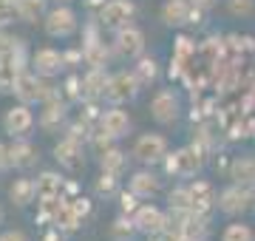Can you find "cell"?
Here are the masks:
<instances>
[{
    "mask_svg": "<svg viewBox=\"0 0 255 241\" xmlns=\"http://www.w3.org/2000/svg\"><path fill=\"white\" fill-rule=\"evenodd\" d=\"M105 85H108V77L102 68H91L88 74L82 77V97L85 100H97V97H105Z\"/></svg>",
    "mask_w": 255,
    "mask_h": 241,
    "instance_id": "22",
    "label": "cell"
},
{
    "mask_svg": "<svg viewBox=\"0 0 255 241\" xmlns=\"http://www.w3.org/2000/svg\"><path fill=\"white\" fill-rule=\"evenodd\" d=\"M230 11L233 14H250L253 11V0H230Z\"/></svg>",
    "mask_w": 255,
    "mask_h": 241,
    "instance_id": "35",
    "label": "cell"
},
{
    "mask_svg": "<svg viewBox=\"0 0 255 241\" xmlns=\"http://www.w3.org/2000/svg\"><path fill=\"white\" fill-rule=\"evenodd\" d=\"M0 219H3V210H0Z\"/></svg>",
    "mask_w": 255,
    "mask_h": 241,
    "instance_id": "44",
    "label": "cell"
},
{
    "mask_svg": "<svg viewBox=\"0 0 255 241\" xmlns=\"http://www.w3.org/2000/svg\"><path fill=\"white\" fill-rule=\"evenodd\" d=\"M159 74V68H156V60L153 57H142L136 65H133V77L139 80V85H150Z\"/></svg>",
    "mask_w": 255,
    "mask_h": 241,
    "instance_id": "27",
    "label": "cell"
},
{
    "mask_svg": "<svg viewBox=\"0 0 255 241\" xmlns=\"http://www.w3.org/2000/svg\"><path fill=\"white\" fill-rule=\"evenodd\" d=\"M100 165L102 170H108V173H119L122 167H125V153L117 148H105L100 153Z\"/></svg>",
    "mask_w": 255,
    "mask_h": 241,
    "instance_id": "29",
    "label": "cell"
},
{
    "mask_svg": "<svg viewBox=\"0 0 255 241\" xmlns=\"http://www.w3.org/2000/svg\"><path fill=\"white\" fill-rule=\"evenodd\" d=\"M187 51H190V40H187V37H179V57H184Z\"/></svg>",
    "mask_w": 255,
    "mask_h": 241,
    "instance_id": "40",
    "label": "cell"
},
{
    "mask_svg": "<svg viewBox=\"0 0 255 241\" xmlns=\"http://www.w3.org/2000/svg\"><path fill=\"white\" fill-rule=\"evenodd\" d=\"M130 193L136 199H150V196L159 193V179L150 170H139V173L130 176Z\"/></svg>",
    "mask_w": 255,
    "mask_h": 241,
    "instance_id": "20",
    "label": "cell"
},
{
    "mask_svg": "<svg viewBox=\"0 0 255 241\" xmlns=\"http://www.w3.org/2000/svg\"><path fill=\"white\" fill-rule=\"evenodd\" d=\"M51 222L57 224V230L74 233V230H77V227H80V222H82V219H80V216H77V213H74V207H71V204H68V202H65V199H63V204L57 207V213L51 216Z\"/></svg>",
    "mask_w": 255,
    "mask_h": 241,
    "instance_id": "25",
    "label": "cell"
},
{
    "mask_svg": "<svg viewBox=\"0 0 255 241\" xmlns=\"http://www.w3.org/2000/svg\"><path fill=\"white\" fill-rule=\"evenodd\" d=\"M250 207H253V190L250 187H241L233 182L230 187H224L219 193V210L224 216H241Z\"/></svg>",
    "mask_w": 255,
    "mask_h": 241,
    "instance_id": "5",
    "label": "cell"
},
{
    "mask_svg": "<svg viewBox=\"0 0 255 241\" xmlns=\"http://www.w3.org/2000/svg\"><path fill=\"white\" fill-rule=\"evenodd\" d=\"M65 111H68V105H65V100H60V94H51L46 100V111H43V117H40V125L46 130H57L60 128V122L65 120Z\"/></svg>",
    "mask_w": 255,
    "mask_h": 241,
    "instance_id": "19",
    "label": "cell"
},
{
    "mask_svg": "<svg viewBox=\"0 0 255 241\" xmlns=\"http://www.w3.org/2000/svg\"><path fill=\"white\" fill-rule=\"evenodd\" d=\"M20 71H26V51H23V40L17 46L0 54V91H14V80Z\"/></svg>",
    "mask_w": 255,
    "mask_h": 241,
    "instance_id": "3",
    "label": "cell"
},
{
    "mask_svg": "<svg viewBox=\"0 0 255 241\" xmlns=\"http://www.w3.org/2000/svg\"><path fill=\"white\" fill-rule=\"evenodd\" d=\"M164 162H167V173H173V176H196L201 170V165H204L201 150L196 145L176 150V153H167Z\"/></svg>",
    "mask_w": 255,
    "mask_h": 241,
    "instance_id": "4",
    "label": "cell"
},
{
    "mask_svg": "<svg viewBox=\"0 0 255 241\" xmlns=\"http://www.w3.org/2000/svg\"><path fill=\"white\" fill-rule=\"evenodd\" d=\"M68 204L74 207V213L80 216V219H85V216L91 213V202H88V199H71Z\"/></svg>",
    "mask_w": 255,
    "mask_h": 241,
    "instance_id": "34",
    "label": "cell"
},
{
    "mask_svg": "<svg viewBox=\"0 0 255 241\" xmlns=\"http://www.w3.org/2000/svg\"><path fill=\"white\" fill-rule=\"evenodd\" d=\"M114 48H117V54L128 57V60H136V57H142V51H145V34H142V28L136 26H122L117 28V37H114Z\"/></svg>",
    "mask_w": 255,
    "mask_h": 241,
    "instance_id": "8",
    "label": "cell"
},
{
    "mask_svg": "<svg viewBox=\"0 0 255 241\" xmlns=\"http://www.w3.org/2000/svg\"><path fill=\"white\" fill-rule=\"evenodd\" d=\"M54 159L65 170H80L85 165V153H82V142L71 139V136H65L54 145Z\"/></svg>",
    "mask_w": 255,
    "mask_h": 241,
    "instance_id": "15",
    "label": "cell"
},
{
    "mask_svg": "<svg viewBox=\"0 0 255 241\" xmlns=\"http://www.w3.org/2000/svg\"><path fill=\"white\" fill-rule=\"evenodd\" d=\"M230 179L241 187H255V159H250V156L236 159L233 167H230Z\"/></svg>",
    "mask_w": 255,
    "mask_h": 241,
    "instance_id": "21",
    "label": "cell"
},
{
    "mask_svg": "<svg viewBox=\"0 0 255 241\" xmlns=\"http://www.w3.org/2000/svg\"><path fill=\"white\" fill-rule=\"evenodd\" d=\"M14 94H17L20 102L26 105H34V102H46L54 88L43 80L40 74H31V71H20V77L14 80Z\"/></svg>",
    "mask_w": 255,
    "mask_h": 241,
    "instance_id": "1",
    "label": "cell"
},
{
    "mask_svg": "<svg viewBox=\"0 0 255 241\" xmlns=\"http://www.w3.org/2000/svg\"><path fill=\"white\" fill-rule=\"evenodd\" d=\"M31 65H34V74L54 77L65 68V60L57 48H40V51H34V57H31Z\"/></svg>",
    "mask_w": 255,
    "mask_h": 241,
    "instance_id": "17",
    "label": "cell"
},
{
    "mask_svg": "<svg viewBox=\"0 0 255 241\" xmlns=\"http://www.w3.org/2000/svg\"><path fill=\"white\" fill-rule=\"evenodd\" d=\"M167 204H170V210H190V193H187V187H176V190H170Z\"/></svg>",
    "mask_w": 255,
    "mask_h": 241,
    "instance_id": "31",
    "label": "cell"
},
{
    "mask_svg": "<svg viewBox=\"0 0 255 241\" xmlns=\"http://www.w3.org/2000/svg\"><path fill=\"white\" fill-rule=\"evenodd\" d=\"M139 80L133 77V71H117V74L108 77V85H105V100L111 105H122V102H130L139 94Z\"/></svg>",
    "mask_w": 255,
    "mask_h": 241,
    "instance_id": "2",
    "label": "cell"
},
{
    "mask_svg": "<svg viewBox=\"0 0 255 241\" xmlns=\"http://www.w3.org/2000/svg\"><path fill=\"white\" fill-rule=\"evenodd\" d=\"M14 3H17V0H14Z\"/></svg>",
    "mask_w": 255,
    "mask_h": 241,
    "instance_id": "45",
    "label": "cell"
},
{
    "mask_svg": "<svg viewBox=\"0 0 255 241\" xmlns=\"http://www.w3.org/2000/svg\"><path fill=\"white\" fill-rule=\"evenodd\" d=\"M150 114L159 125H173L179 120V97L173 91H156V97L150 100Z\"/></svg>",
    "mask_w": 255,
    "mask_h": 241,
    "instance_id": "11",
    "label": "cell"
},
{
    "mask_svg": "<svg viewBox=\"0 0 255 241\" xmlns=\"http://www.w3.org/2000/svg\"><path fill=\"white\" fill-rule=\"evenodd\" d=\"M100 130H105L111 139H119L130 130V117L128 111H122L119 105H111L108 111L100 114Z\"/></svg>",
    "mask_w": 255,
    "mask_h": 241,
    "instance_id": "16",
    "label": "cell"
},
{
    "mask_svg": "<svg viewBox=\"0 0 255 241\" xmlns=\"http://www.w3.org/2000/svg\"><path fill=\"white\" fill-rule=\"evenodd\" d=\"M34 196H37L34 179H17V182L9 187V199L17 204V207H26V204H31V202H34Z\"/></svg>",
    "mask_w": 255,
    "mask_h": 241,
    "instance_id": "24",
    "label": "cell"
},
{
    "mask_svg": "<svg viewBox=\"0 0 255 241\" xmlns=\"http://www.w3.org/2000/svg\"><path fill=\"white\" fill-rule=\"evenodd\" d=\"M37 187V199H54V196H63V179L57 176L54 170H46L40 173L34 182Z\"/></svg>",
    "mask_w": 255,
    "mask_h": 241,
    "instance_id": "23",
    "label": "cell"
},
{
    "mask_svg": "<svg viewBox=\"0 0 255 241\" xmlns=\"http://www.w3.org/2000/svg\"><path fill=\"white\" fill-rule=\"evenodd\" d=\"M60 3H71V0H60Z\"/></svg>",
    "mask_w": 255,
    "mask_h": 241,
    "instance_id": "43",
    "label": "cell"
},
{
    "mask_svg": "<svg viewBox=\"0 0 255 241\" xmlns=\"http://www.w3.org/2000/svg\"><path fill=\"white\" fill-rule=\"evenodd\" d=\"M119 202H122V213H133V210H136V196L133 193H122L119 196Z\"/></svg>",
    "mask_w": 255,
    "mask_h": 241,
    "instance_id": "37",
    "label": "cell"
},
{
    "mask_svg": "<svg viewBox=\"0 0 255 241\" xmlns=\"http://www.w3.org/2000/svg\"><path fill=\"white\" fill-rule=\"evenodd\" d=\"M3 128H6V133H11V136H26L28 130L34 128V114L28 111L26 102H20V105H14V108L6 111Z\"/></svg>",
    "mask_w": 255,
    "mask_h": 241,
    "instance_id": "14",
    "label": "cell"
},
{
    "mask_svg": "<svg viewBox=\"0 0 255 241\" xmlns=\"http://www.w3.org/2000/svg\"><path fill=\"white\" fill-rule=\"evenodd\" d=\"M46 241H57V233H48V236H46Z\"/></svg>",
    "mask_w": 255,
    "mask_h": 241,
    "instance_id": "42",
    "label": "cell"
},
{
    "mask_svg": "<svg viewBox=\"0 0 255 241\" xmlns=\"http://www.w3.org/2000/svg\"><path fill=\"white\" fill-rule=\"evenodd\" d=\"M133 233H136V224H133V219H128V216H119L117 222L111 224V239L114 241H130Z\"/></svg>",
    "mask_w": 255,
    "mask_h": 241,
    "instance_id": "30",
    "label": "cell"
},
{
    "mask_svg": "<svg viewBox=\"0 0 255 241\" xmlns=\"http://www.w3.org/2000/svg\"><path fill=\"white\" fill-rule=\"evenodd\" d=\"M17 17V9H14V0H0V28L9 26L11 20Z\"/></svg>",
    "mask_w": 255,
    "mask_h": 241,
    "instance_id": "33",
    "label": "cell"
},
{
    "mask_svg": "<svg viewBox=\"0 0 255 241\" xmlns=\"http://www.w3.org/2000/svg\"><path fill=\"white\" fill-rule=\"evenodd\" d=\"M201 9H196L190 0H167L162 6V20L167 26H190V23H199Z\"/></svg>",
    "mask_w": 255,
    "mask_h": 241,
    "instance_id": "9",
    "label": "cell"
},
{
    "mask_svg": "<svg viewBox=\"0 0 255 241\" xmlns=\"http://www.w3.org/2000/svg\"><path fill=\"white\" fill-rule=\"evenodd\" d=\"M37 148L31 145V142H26L23 136H17V139L9 145V162H11V167H31V165H37Z\"/></svg>",
    "mask_w": 255,
    "mask_h": 241,
    "instance_id": "18",
    "label": "cell"
},
{
    "mask_svg": "<svg viewBox=\"0 0 255 241\" xmlns=\"http://www.w3.org/2000/svg\"><path fill=\"white\" fill-rule=\"evenodd\" d=\"M187 193H190V210L196 216H204V219H207V213L219 204V196H216L213 185L204 182V179H196L193 185H187Z\"/></svg>",
    "mask_w": 255,
    "mask_h": 241,
    "instance_id": "10",
    "label": "cell"
},
{
    "mask_svg": "<svg viewBox=\"0 0 255 241\" xmlns=\"http://www.w3.org/2000/svg\"><path fill=\"white\" fill-rule=\"evenodd\" d=\"M0 241H28V236L23 230H6L0 236Z\"/></svg>",
    "mask_w": 255,
    "mask_h": 241,
    "instance_id": "38",
    "label": "cell"
},
{
    "mask_svg": "<svg viewBox=\"0 0 255 241\" xmlns=\"http://www.w3.org/2000/svg\"><path fill=\"white\" fill-rule=\"evenodd\" d=\"M190 3L196 6V9H201V11H204V9H210V6H213L216 0H190Z\"/></svg>",
    "mask_w": 255,
    "mask_h": 241,
    "instance_id": "41",
    "label": "cell"
},
{
    "mask_svg": "<svg viewBox=\"0 0 255 241\" xmlns=\"http://www.w3.org/2000/svg\"><path fill=\"white\" fill-rule=\"evenodd\" d=\"M221 241H255V233L250 224H241V222H233L224 227L221 233Z\"/></svg>",
    "mask_w": 255,
    "mask_h": 241,
    "instance_id": "28",
    "label": "cell"
},
{
    "mask_svg": "<svg viewBox=\"0 0 255 241\" xmlns=\"http://www.w3.org/2000/svg\"><path fill=\"white\" fill-rule=\"evenodd\" d=\"M14 9H17V20H23V23H37V20L46 14V0H17Z\"/></svg>",
    "mask_w": 255,
    "mask_h": 241,
    "instance_id": "26",
    "label": "cell"
},
{
    "mask_svg": "<svg viewBox=\"0 0 255 241\" xmlns=\"http://www.w3.org/2000/svg\"><path fill=\"white\" fill-rule=\"evenodd\" d=\"M46 31L48 37H71L77 31V14L68 6H57L46 14Z\"/></svg>",
    "mask_w": 255,
    "mask_h": 241,
    "instance_id": "12",
    "label": "cell"
},
{
    "mask_svg": "<svg viewBox=\"0 0 255 241\" xmlns=\"http://www.w3.org/2000/svg\"><path fill=\"white\" fill-rule=\"evenodd\" d=\"M6 167H11V162H9V148H3V145H0V170H6Z\"/></svg>",
    "mask_w": 255,
    "mask_h": 241,
    "instance_id": "39",
    "label": "cell"
},
{
    "mask_svg": "<svg viewBox=\"0 0 255 241\" xmlns=\"http://www.w3.org/2000/svg\"><path fill=\"white\" fill-rule=\"evenodd\" d=\"M20 40H14L11 34H6L3 28H0V54H6V51H11V48L17 46Z\"/></svg>",
    "mask_w": 255,
    "mask_h": 241,
    "instance_id": "36",
    "label": "cell"
},
{
    "mask_svg": "<svg viewBox=\"0 0 255 241\" xmlns=\"http://www.w3.org/2000/svg\"><path fill=\"white\" fill-rule=\"evenodd\" d=\"M133 14H136L133 0H105L100 9V23L105 28H122L133 20Z\"/></svg>",
    "mask_w": 255,
    "mask_h": 241,
    "instance_id": "7",
    "label": "cell"
},
{
    "mask_svg": "<svg viewBox=\"0 0 255 241\" xmlns=\"http://www.w3.org/2000/svg\"><path fill=\"white\" fill-rule=\"evenodd\" d=\"M133 224H136L139 233H147V236H159L164 230V224H167V216L153 207V204H139L136 210H133Z\"/></svg>",
    "mask_w": 255,
    "mask_h": 241,
    "instance_id": "13",
    "label": "cell"
},
{
    "mask_svg": "<svg viewBox=\"0 0 255 241\" xmlns=\"http://www.w3.org/2000/svg\"><path fill=\"white\" fill-rule=\"evenodd\" d=\"M114 190H117V173H108V170H102V176L97 179V193L111 196Z\"/></svg>",
    "mask_w": 255,
    "mask_h": 241,
    "instance_id": "32",
    "label": "cell"
},
{
    "mask_svg": "<svg viewBox=\"0 0 255 241\" xmlns=\"http://www.w3.org/2000/svg\"><path fill=\"white\" fill-rule=\"evenodd\" d=\"M167 156V139L162 133H142L133 145V159H139L142 165H156Z\"/></svg>",
    "mask_w": 255,
    "mask_h": 241,
    "instance_id": "6",
    "label": "cell"
}]
</instances>
